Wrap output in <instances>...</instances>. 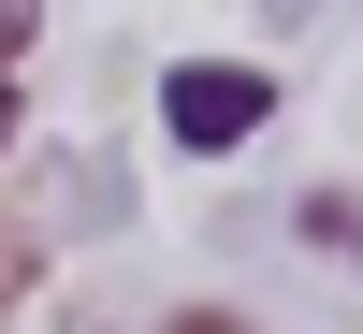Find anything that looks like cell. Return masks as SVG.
<instances>
[{
  "instance_id": "cell-1",
  "label": "cell",
  "mask_w": 363,
  "mask_h": 334,
  "mask_svg": "<svg viewBox=\"0 0 363 334\" xmlns=\"http://www.w3.org/2000/svg\"><path fill=\"white\" fill-rule=\"evenodd\" d=\"M262 116H277V73H262V58H174V73H160V131L189 145V160L247 145Z\"/></svg>"
},
{
  "instance_id": "cell-2",
  "label": "cell",
  "mask_w": 363,
  "mask_h": 334,
  "mask_svg": "<svg viewBox=\"0 0 363 334\" xmlns=\"http://www.w3.org/2000/svg\"><path fill=\"white\" fill-rule=\"evenodd\" d=\"M29 277H44V233H29V218H0V306H15Z\"/></svg>"
},
{
  "instance_id": "cell-3",
  "label": "cell",
  "mask_w": 363,
  "mask_h": 334,
  "mask_svg": "<svg viewBox=\"0 0 363 334\" xmlns=\"http://www.w3.org/2000/svg\"><path fill=\"white\" fill-rule=\"evenodd\" d=\"M29 29H44V0H0V73L29 58Z\"/></svg>"
},
{
  "instance_id": "cell-4",
  "label": "cell",
  "mask_w": 363,
  "mask_h": 334,
  "mask_svg": "<svg viewBox=\"0 0 363 334\" xmlns=\"http://www.w3.org/2000/svg\"><path fill=\"white\" fill-rule=\"evenodd\" d=\"M160 334H247V320H233V306H189V320H160Z\"/></svg>"
},
{
  "instance_id": "cell-5",
  "label": "cell",
  "mask_w": 363,
  "mask_h": 334,
  "mask_svg": "<svg viewBox=\"0 0 363 334\" xmlns=\"http://www.w3.org/2000/svg\"><path fill=\"white\" fill-rule=\"evenodd\" d=\"M0 145H15V73H0Z\"/></svg>"
}]
</instances>
